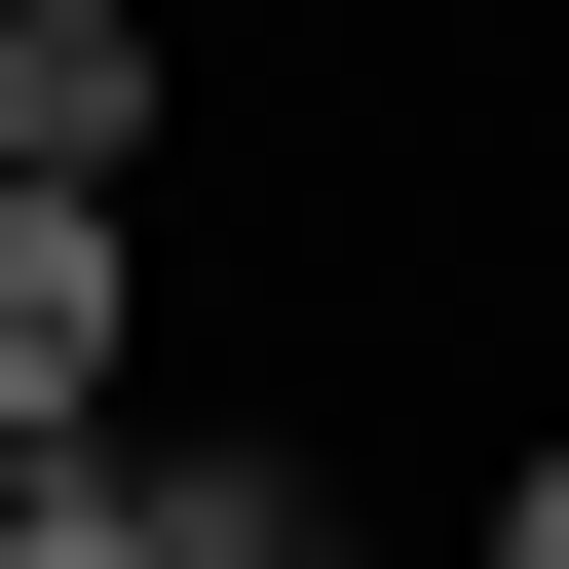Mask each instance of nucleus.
<instances>
[{
	"mask_svg": "<svg viewBox=\"0 0 569 569\" xmlns=\"http://www.w3.org/2000/svg\"><path fill=\"white\" fill-rule=\"evenodd\" d=\"M493 569H569V456H493Z\"/></svg>",
	"mask_w": 569,
	"mask_h": 569,
	"instance_id": "obj_5",
	"label": "nucleus"
},
{
	"mask_svg": "<svg viewBox=\"0 0 569 569\" xmlns=\"http://www.w3.org/2000/svg\"><path fill=\"white\" fill-rule=\"evenodd\" d=\"M114 493H152V569H342V493L266 418H114Z\"/></svg>",
	"mask_w": 569,
	"mask_h": 569,
	"instance_id": "obj_3",
	"label": "nucleus"
},
{
	"mask_svg": "<svg viewBox=\"0 0 569 569\" xmlns=\"http://www.w3.org/2000/svg\"><path fill=\"white\" fill-rule=\"evenodd\" d=\"M0 569H152V493H114V456H39V493H0Z\"/></svg>",
	"mask_w": 569,
	"mask_h": 569,
	"instance_id": "obj_4",
	"label": "nucleus"
},
{
	"mask_svg": "<svg viewBox=\"0 0 569 569\" xmlns=\"http://www.w3.org/2000/svg\"><path fill=\"white\" fill-rule=\"evenodd\" d=\"M114 380H152V228L114 190H0V493L114 456Z\"/></svg>",
	"mask_w": 569,
	"mask_h": 569,
	"instance_id": "obj_1",
	"label": "nucleus"
},
{
	"mask_svg": "<svg viewBox=\"0 0 569 569\" xmlns=\"http://www.w3.org/2000/svg\"><path fill=\"white\" fill-rule=\"evenodd\" d=\"M152 114H190L152 0H0V190H114V228H152Z\"/></svg>",
	"mask_w": 569,
	"mask_h": 569,
	"instance_id": "obj_2",
	"label": "nucleus"
}]
</instances>
